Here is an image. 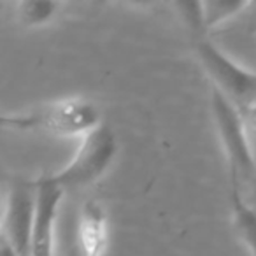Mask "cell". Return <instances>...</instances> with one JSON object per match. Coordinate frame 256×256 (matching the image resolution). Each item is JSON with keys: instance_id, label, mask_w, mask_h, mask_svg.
Returning a JSON list of instances; mask_svg holds the SVG:
<instances>
[{"instance_id": "obj_1", "label": "cell", "mask_w": 256, "mask_h": 256, "mask_svg": "<svg viewBox=\"0 0 256 256\" xmlns=\"http://www.w3.org/2000/svg\"><path fill=\"white\" fill-rule=\"evenodd\" d=\"M2 124L18 132H44L51 136L84 137L98 126L100 112L86 98H62L18 114H4Z\"/></svg>"}, {"instance_id": "obj_2", "label": "cell", "mask_w": 256, "mask_h": 256, "mask_svg": "<svg viewBox=\"0 0 256 256\" xmlns=\"http://www.w3.org/2000/svg\"><path fill=\"white\" fill-rule=\"evenodd\" d=\"M116 134L109 124L100 123L82 137L70 164L53 174V179L65 192L90 186L106 174L116 158Z\"/></svg>"}, {"instance_id": "obj_3", "label": "cell", "mask_w": 256, "mask_h": 256, "mask_svg": "<svg viewBox=\"0 0 256 256\" xmlns=\"http://www.w3.org/2000/svg\"><path fill=\"white\" fill-rule=\"evenodd\" d=\"M196 58L212 81V88L223 93L238 110L256 106V72L238 65L209 40L196 44Z\"/></svg>"}, {"instance_id": "obj_4", "label": "cell", "mask_w": 256, "mask_h": 256, "mask_svg": "<svg viewBox=\"0 0 256 256\" xmlns=\"http://www.w3.org/2000/svg\"><path fill=\"white\" fill-rule=\"evenodd\" d=\"M210 109H212L214 123L220 140L226 154L230 174L234 181L240 182L242 178L254 170V164L246 142L244 126H242L240 110L218 90H210Z\"/></svg>"}, {"instance_id": "obj_5", "label": "cell", "mask_w": 256, "mask_h": 256, "mask_svg": "<svg viewBox=\"0 0 256 256\" xmlns=\"http://www.w3.org/2000/svg\"><path fill=\"white\" fill-rule=\"evenodd\" d=\"M34 216H36V182L16 181L6 196L2 214V238L20 256H30Z\"/></svg>"}, {"instance_id": "obj_6", "label": "cell", "mask_w": 256, "mask_h": 256, "mask_svg": "<svg viewBox=\"0 0 256 256\" xmlns=\"http://www.w3.org/2000/svg\"><path fill=\"white\" fill-rule=\"evenodd\" d=\"M64 195L65 190L53 176H42L36 181V216L30 256H54V226Z\"/></svg>"}, {"instance_id": "obj_7", "label": "cell", "mask_w": 256, "mask_h": 256, "mask_svg": "<svg viewBox=\"0 0 256 256\" xmlns=\"http://www.w3.org/2000/svg\"><path fill=\"white\" fill-rule=\"evenodd\" d=\"M81 256H104L107 249V214L95 200L82 204L78 220Z\"/></svg>"}, {"instance_id": "obj_8", "label": "cell", "mask_w": 256, "mask_h": 256, "mask_svg": "<svg viewBox=\"0 0 256 256\" xmlns=\"http://www.w3.org/2000/svg\"><path fill=\"white\" fill-rule=\"evenodd\" d=\"M232 212L238 237L242 238L252 256H256V210L244 202L238 181L232 179Z\"/></svg>"}, {"instance_id": "obj_9", "label": "cell", "mask_w": 256, "mask_h": 256, "mask_svg": "<svg viewBox=\"0 0 256 256\" xmlns=\"http://www.w3.org/2000/svg\"><path fill=\"white\" fill-rule=\"evenodd\" d=\"M60 4L53 0H23L16 6V16L25 26H40L56 16Z\"/></svg>"}, {"instance_id": "obj_10", "label": "cell", "mask_w": 256, "mask_h": 256, "mask_svg": "<svg viewBox=\"0 0 256 256\" xmlns=\"http://www.w3.org/2000/svg\"><path fill=\"white\" fill-rule=\"evenodd\" d=\"M244 8H248V2H238V0H210V2H202L206 30H212L214 26L234 18Z\"/></svg>"}, {"instance_id": "obj_11", "label": "cell", "mask_w": 256, "mask_h": 256, "mask_svg": "<svg viewBox=\"0 0 256 256\" xmlns=\"http://www.w3.org/2000/svg\"><path fill=\"white\" fill-rule=\"evenodd\" d=\"M174 8L192 30H206L202 2H178L174 4Z\"/></svg>"}, {"instance_id": "obj_12", "label": "cell", "mask_w": 256, "mask_h": 256, "mask_svg": "<svg viewBox=\"0 0 256 256\" xmlns=\"http://www.w3.org/2000/svg\"><path fill=\"white\" fill-rule=\"evenodd\" d=\"M240 118H242V126H244V136H246V142H248L249 154H251V160L256 168V106L242 109Z\"/></svg>"}, {"instance_id": "obj_13", "label": "cell", "mask_w": 256, "mask_h": 256, "mask_svg": "<svg viewBox=\"0 0 256 256\" xmlns=\"http://www.w3.org/2000/svg\"><path fill=\"white\" fill-rule=\"evenodd\" d=\"M0 256H20L8 240L0 237Z\"/></svg>"}]
</instances>
